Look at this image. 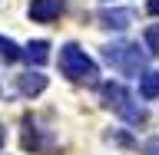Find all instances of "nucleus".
<instances>
[{
  "instance_id": "f257e3e1",
  "label": "nucleus",
  "mask_w": 159,
  "mask_h": 155,
  "mask_svg": "<svg viewBox=\"0 0 159 155\" xmlns=\"http://www.w3.org/2000/svg\"><path fill=\"white\" fill-rule=\"evenodd\" d=\"M99 93H103V106H106L113 116L126 119L129 126H143V122L149 119V112L136 102V96H133L123 83H103Z\"/></svg>"
},
{
  "instance_id": "f03ea898",
  "label": "nucleus",
  "mask_w": 159,
  "mask_h": 155,
  "mask_svg": "<svg viewBox=\"0 0 159 155\" xmlns=\"http://www.w3.org/2000/svg\"><path fill=\"white\" fill-rule=\"evenodd\" d=\"M103 59H106L113 69L126 73V76H143L146 73V53L136 46V43H109L103 46Z\"/></svg>"
},
{
  "instance_id": "7ed1b4c3",
  "label": "nucleus",
  "mask_w": 159,
  "mask_h": 155,
  "mask_svg": "<svg viewBox=\"0 0 159 155\" xmlns=\"http://www.w3.org/2000/svg\"><path fill=\"white\" fill-rule=\"evenodd\" d=\"M60 73L66 79H73V83H96V76H99L96 63L76 43H66V46L60 50Z\"/></svg>"
},
{
  "instance_id": "20e7f679",
  "label": "nucleus",
  "mask_w": 159,
  "mask_h": 155,
  "mask_svg": "<svg viewBox=\"0 0 159 155\" xmlns=\"http://www.w3.org/2000/svg\"><path fill=\"white\" fill-rule=\"evenodd\" d=\"M99 20V27H106V30H126L136 23V10H129V7H103L96 13Z\"/></svg>"
},
{
  "instance_id": "39448f33",
  "label": "nucleus",
  "mask_w": 159,
  "mask_h": 155,
  "mask_svg": "<svg viewBox=\"0 0 159 155\" xmlns=\"http://www.w3.org/2000/svg\"><path fill=\"white\" fill-rule=\"evenodd\" d=\"M63 13V0H33L30 3V17L37 23H53Z\"/></svg>"
},
{
  "instance_id": "423d86ee",
  "label": "nucleus",
  "mask_w": 159,
  "mask_h": 155,
  "mask_svg": "<svg viewBox=\"0 0 159 155\" xmlns=\"http://www.w3.org/2000/svg\"><path fill=\"white\" fill-rule=\"evenodd\" d=\"M17 89L23 93V96H40V93L47 89V76H43L40 69H30V73L17 76Z\"/></svg>"
},
{
  "instance_id": "0eeeda50",
  "label": "nucleus",
  "mask_w": 159,
  "mask_h": 155,
  "mask_svg": "<svg viewBox=\"0 0 159 155\" xmlns=\"http://www.w3.org/2000/svg\"><path fill=\"white\" fill-rule=\"evenodd\" d=\"M20 56L27 59L30 66H43L50 59V43L47 40H37V43H27V50H20Z\"/></svg>"
},
{
  "instance_id": "6e6552de",
  "label": "nucleus",
  "mask_w": 159,
  "mask_h": 155,
  "mask_svg": "<svg viewBox=\"0 0 159 155\" xmlns=\"http://www.w3.org/2000/svg\"><path fill=\"white\" fill-rule=\"evenodd\" d=\"M139 96L143 99H159V73L156 69H149L139 76Z\"/></svg>"
},
{
  "instance_id": "1a4fd4ad",
  "label": "nucleus",
  "mask_w": 159,
  "mask_h": 155,
  "mask_svg": "<svg viewBox=\"0 0 159 155\" xmlns=\"http://www.w3.org/2000/svg\"><path fill=\"white\" fill-rule=\"evenodd\" d=\"M0 59H7V63H17L20 59V46L10 37H0Z\"/></svg>"
},
{
  "instance_id": "9d476101",
  "label": "nucleus",
  "mask_w": 159,
  "mask_h": 155,
  "mask_svg": "<svg viewBox=\"0 0 159 155\" xmlns=\"http://www.w3.org/2000/svg\"><path fill=\"white\" fill-rule=\"evenodd\" d=\"M146 50L152 53V56H159V23L146 27Z\"/></svg>"
},
{
  "instance_id": "9b49d317",
  "label": "nucleus",
  "mask_w": 159,
  "mask_h": 155,
  "mask_svg": "<svg viewBox=\"0 0 159 155\" xmlns=\"http://www.w3.org/2000/svg\"><path fill=\"white\" fill-rule=\"evenodd\" d=\"M143 155H159V139H149L143 145Z\"/></svg>"
},
{
  "instance_id": "f8f14e48",
  "label": "nucleus",
  "mask_w": 159,
  "mask_h": 155,
  "mask_svg": "<svg viewBox=\"0 0 159 155\" xmlns=\"http://www.w3.org/2000/svg\"><path fill=\"white\" fill-rule=\"evenodd\" d=\"M146 10L152 13V17H159V0H146Z\"/></svg>"
},
{
  "instance_id": "ddd939ff",
  "label": "nucleus",
  "mask_w": 159,
  "mask_h": 155,
  "mask_svg": "<svg viewBox=\"0 0 159 155\" xmlns=\"http://www.w3.org/2000/svg\"><path fill=\"white\" fill-rule=\"evenodd\" d=\"M0 145H3V132H0Z\"/></svg>"
}]
</instances>
